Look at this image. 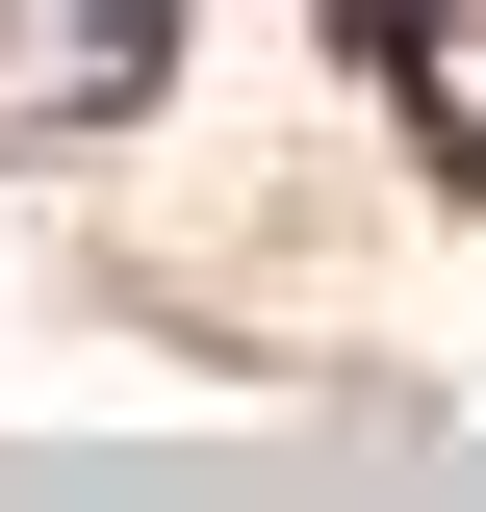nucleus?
<instances>
[{"label": "nucleus", "instance_id": "1", "mask_svg": "<svg viewBox=\"0 0 486 512\" xmlns=\"http://www.w3.org/2000/svg\"><path fill=\"white\" fill-rule=\"evenodd\" d=\"M384 26H435V0H333V52H384Z\"/></svg>", "mask_w": 486, "mask_h": 512}]
</instances>
